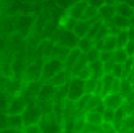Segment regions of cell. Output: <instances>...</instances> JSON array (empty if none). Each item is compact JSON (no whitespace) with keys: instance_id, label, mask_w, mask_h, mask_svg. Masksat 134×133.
<instances>
[{"instance_id":"cell-1","label":"cell","mask_w":134,"mask_h":133,"mask_svg":"<svg viewBox=\"0 0 134 133\" xmlns=\"http://www.w3.org/2000/svg\"><path fill=\"white\" fill-rule=\"evenodd\" d=\"M85 95V81H82L80 77H70L69 81V92H67V99L70 102H79L80 99Z\"/></svg>"},{"instance_id":"cell-49","label":"cell","mask_w":134,"mask_h":133,"mask_svg":"<svg viewBox=\"0 0 134 133\" xmlns=\"http://www.w3.org/2000/svg\"><path fill=\"white\" fill-rule=\"evenodd\" d=\"M132 90H134V84H132Z\"/></svg>"},{"instance_id":"cell-25","label":"cell","mask_w":134,"mask_h":133,"mask_svg":"<svg viewBox=\"0 0 134 133\" xmlns=\"http://www.w3.org/2000/svg\"><path fill=\"white\" fill-rule=\"evenodd\" d=\"M128 59H129V56H128V53L124 51V48L115 49V61H116L118 64H124Z\"/></svg>"},{"instance_id":"cell-10","label":"cell","mask_w":134,"mask_h":133,"mask_svg":"<svg viewBox=\"0 0 134 133\" xmlns=\"http://www.w3.org/2000/svg\"><path fill=\"white\" fill-rule=\"evenodd\" d=\"M87 7H88V3H87V2H83V0H79L77 3H74L70 8H69L67 15H69V18H74V20H82Z\"/></svg>"},{"instance_id":"cell-32","label":"cell","mask_w":134,"mask_h":133,"mask_svg":"<svg viewBox=\"0 0 134 133\" xmlns=\"http://www.w3.org/2000/svg\"><path fill=\"white\" fill-rule=\"evenodd\" d=\"M100 61L102 63L115 61V51H102L100 53Z\"/></svg>"},{"instance_id":"cell-47","label":"cell","mask_w":134,"mask_h":133,"mask_svg":"<svg viewBox=\"0 0 134 133\" xmlns=\"http://www.w3.org/2000/svg\"><path fill=\"white\" fill-rule=\"evenodd\" d=\"M0 133H13L12 128H5V130H0Z\"/></svg>"},{"instance_id":"cell-18","label":"cell","mask_w":134,"mask_h":133,"mask_svg":"<svg viewBox=\"0 0 134 133\" xmlns=\"http://www.w3.org/2000/svg\"><path fill=\"white\" fill-rule=\"evenodd\" d=\"M31 25H33V18L30 15H25V17H20L15 22V28L16 30H21V31H26Z\"/></svg>"},{"instance_id":"cell-30","label":"cell","mask_w":134,"mask_h":133,"mask_svg":"<svg viewBox=\"0 0 134 133\" xmlns=\"http://www.w3.org/2000/svg\"><path fill=\"white\" fill-rule=\"evenodd\" d=\"M93 18H98V8L88 5V7L85 8V13H83L82 20H93Z\"/></svg>"},{"instance_id":"cell-2","label":"cell","mask_w":134,"mask_h":133,"mask_svg":"<svg viewBox=\"0 0 134 133\" xmlns=\"http://www.w3.org/2000/svg\"><path fill=\"white\" fill-rule=\"evenodd\" d=\"M64 63L59 61V59H48L44 61V68H43V77L46 81H51L56 74H59L61 71H64Z\"/></svg>"},{"instance_id":"cell-45","label":"cell","mask_w":134,"mask_h":133,"mask_svg":"<svg viewBox=\"0 0 134 133\" xmlns=\"http://www.w3.org/2000/svg\"><path fill=\"white\" fill-rule=\"evenodd\" d=\"M126 79H128V81H129L131 84H134V68L131 69V72L128 74V77H126Z\"/></svg>"},{"instance_id":"cell-31","label":"cell","mask_w":134,"mask_h":133,"mask_svg":"<svg viewBox=\"0 0 134 133\" xmlns=\"http://www.w3.org/2000/svg\"><path fill=\"white\" fill-rule=\"evenodd\" d=\"M115 115H116V110L106 109L103 112V123H113L115 122Z\"/></svg>"},{"instance_id":"cell-42","label":"cell","mask_w":134,"mask_h":133,"mask_svg":"<svg viewBox=\"0 0 134 133\" xmlns=\"http://www.w3.org/2000/svg\"><path fill=\"white\" fill-rule=\"evenodd\" d=\"M83 2H87L90 7H95V8H102L106 3V0H83Z\"/></svg>"},{"instance_id":"cell-23","label":"cell","mask_w":134,"mask_h":133,"mask_svg":"<svg viewBox=\"0 0 134 133\" xmlns=\"http://www.w3.org/2000/svg\"><path fill=\"white\" fill-rule=\"evenodd\" d=\"M129 41V36H128V30H121L116 35V43H118V48H124ZM116 48V49H118Z\"/></svg>"},{"instance_id":"cell-29","label":"cell","mask_w":134,"mask_h":133,"mask_svg":"<svg viewBox=\"0 0 134 133\" xmlns=\"http://www.w3.org/2000/svg\"><path fill=\"white\" fill-rule=\"evenodd\" d=\"M100 49H97V48H93V49H90L88 53L85 54V58H87V61H88V64H92V63H97V61H100Z\"/></svg>"},{"instance_id":"cell-7","label":"cell","mask_w":134,"mask_h":133,"mask_svg":"<svg viewBox=\"0 0 134 133\" xmlns=\"http://www.w3.org/2000/svg\"><path fill=\"white\" fill-rule=\"evenodd\" d=\"M103 104L106 109H111V110H118L124 105V97L121 94H108L103 97Z\"/></svg>"},{"instance_id":"cell-14","label":"cell","mask_w":134,"mask_h":133,"mask_svg":"<svg viewBox=\"0 0 134 133\" xmlns=\"http://www.w3.org/2000/svg\"><path fill=\"white\" fill-rule=\"evenodd\" d=\"M69 72H70V71H67V69L61 71L59 74H56L54 77L51 79V81H49V84H52L54 87H57V85H59V87H62V85H65L67 82L70 81V74H69Z\"/></svg>"},{"instance_id":"cell-27","label":"cell","mask_w":134,"mask_h":133,"mask_svg":"<svg viewBox=\"0 0 134 133\" xmlns=\"http://www.w3.org/2000/svg\"><path fill=\"white\" fill-rule=\"evenodd\" d=\"M98 81H100V79H95V77L87 79V81H85V94H92L93 95V92H95L97 85H98Z\"/></svg>"},{"instance_id":"cell-28","label":"cell","mask_w":134,"mask_h":133,"mask_svg":"<svg viewBox=\"0 0 134 133\" xmlns=\"http://www.w3.org/2000/svg\"><path fill=\"white\" fill-rule=\"evenodd\" d=\"M131 92H132V84L128 81V79H121V90H119V94L123 97H128Z\"/></svg>"},{"instance_id":"cell-4","label":"cell","mask_w":134,"mask_h":133,"mask_svg":"<svg viewBox=\"0 0 134 133\" xmlns=\"http://www.w3.org/2000/svg\"><path fill=\"white\" fill-rule=\"evenodd\" d=\"M43 68H44V59H36L33 64L28 66L26 69V77H28L30 82H36V81H41L43 77Z\"/></svg>"},{"instance_id":"cell-39","label":"cell","mask_w":134,"mask_h":133,"mask_svg":"<svg viewBox=\"0 0 134 133\" xmlns=\"http://www.w3.org/2000/svg\"><path fill=\"white\" fill-rule=\"evenodd\" d=\"M79 20H74V18H67V22L62 25L65 30H69V31H74V28H75V25H77Z\"/></svg>"},{"instance_id":"cell-24","label":"cell","mask_w":134,"mask_h":133,"mask_svg":"<svg viewBox=\"0 0 134 133\" xmlns=\"http://www.w3.org/2000/svg\"><path fill=\"white\" fill-rule=\"evenodd\" d=\"M102 102H103V97H100V95H92V97H90V100H88V104H87V107H85V112L95 110Z\"/></svg>"},{"instance_id":"cell-6","label":"cell","mask_w":134,"mask_h":133,"mask_svg":"<svg viewBox=\"0 0 134 133\" xmlns=\"http://www.w3.org/2000/svg\"><path fill=\"white\" fill-rule=\"evenodd\" d=\"M28 107V102H26V99L25 97H15V99H12L10 100V105H8V115H21L25 109Z\"/></svg>"},{"instance_id":"cell-19","label":"cell","mask_w":134,"mask_h":133,"mask_svg":"<svg viewBox=\"0 0 134 133\" xmlns=\"http://www.w3.org/2000/svg\"><path fill=\"white\" fill-rule=\"evenodd\" d=\"M23 127H25V123H23V117L21 115H8V128L21 130Z\"/></svg>"},{"instance_id":"cell-34","label":"cell","mask_w":134,"mask_h":133,"mask_svg":"<svg viewBox=\"0 0 134 133\" xmlns=\"http://www.w3.org/2000/svg\"><path fill=\"white\" fill-rule=\"evenodd\" d=\"M75 77H80L82 81H87V79H90L92 77V69H90V66H87V68H83L82 71L79 72V74Z\"/></svg>"},{"instance_id":"cell-21","label":"cell","mask_w":134,"mask_h":133,"mask_svg":"<svg viewBox=\"0 0 134 133\" xmlns=\"http://www.w3.org/2000/svg\"><path fill=\"white\" fill-rule=\"evenodd\" d=\"M113 23H115L119 30H129L131 28V20L129 18H124L121 15H116L115 18H113Z\"/></svg>"},{"instance_id":"cell-35","label":"cell","mask_w":134,"mask_h":133,"mask_svg":"<svg viewBox=\"0 0 134 133\" xmlns=\"http://www.w3.org/2000/svg\"><path fill=\"white\" fill-rule=\"evenodd\" d=\"M8 105H10V102L7 99V95L3 92H0V112H7L8 110Z\"/></svg>"},{"instance_id":"cell-41","label":"cell","mask_w":134,"mask_h":133,"mask_svg":"<svg viewBox=\"0 0 134 133\" xmlns=\"http://www.w3.org/2000/svg\"><path fill=\"white\" fill-rule=\"evenodd\" d=\"M124 51L128 53L129 58H134V39H129L128 41V44L124 46Z\"/></svg>"},{"instance_id":"cell-22","label":"cell","mask_w":134,"mask_h":133,"mask_svg":"<svg viewBox=\"0 0 134 133\" xmlns=\"http://www.w3.org/2000/svg\"><path fill=\"white\" fill-rule=\"evenodd\" d=\"M118 48V43H116V36L108 35L103 39V51H115Z\"/></svg>"},{"instance_id":"cell-11","label":"cell","mask_w":134,"mask_h":133,"mask_svg":"<svg viewBox=\"0 0 134 133\" xmlns=\"http://www.w3.org/2000/svg\"><path fill=\"white\" fill-rule=\"evenodd\" d=\"M39 127H41V131H43V133H59V131H61L59 125L52 120L49 115H43L41 125H39Z\"/></svg>"},{"instance_id":"cell-33","label":"cell","mask_w":134,"mask_h":133,"mask_svg":"<svg viewBox=\"0 0 134 133\" xmlns=\"http://www.w3.org/2000/svg\"><path fill=\"white\" fill-rule=\"evenodd\" d=\"M111 74L115 76L116 79H126V77H124V69H123V64H118V63H116V66H115V69H113Z\"/></svg>"},{"instance_id":"cell-9","label":"cell","mask_w":134,"mask_h":133,"mask_svg":"<svg viewBox=\"0 0 134 133\" xmlns=\"http://www.w3.org/2000/svg\"><path fill=\"white\" fill-rule=\"evenodd\" d=\"M98 17L103 20V23H113V18L116 17V3H105L102 8H98Z\"/></svg>"},{"instance_id":"cell-38","label":"cell","mask_w":134,"mask_h":133,"mask_svg":"<svg viewBox=\"0 0 134 133\" xmlns=\"http://www.w3.org/2000/svg\"><path fill=\"white\" fill-rule=\"evenodd\" d=\"M116 66V61H108V63H103V72L105 74H111L113 69Z\"/></svg>"},{"instance_id":"cell-5","label":"cell","mask_w":134,"mask_h":133,"mask_svg":"<svg viewBox=\"0 0 134 133\" xmlns=\"http://www.w3.org/2000/svg\"><path fill=\"white\" fill-rule=\"evenodd\" d=\"M98 18H100V17H98ZM98 18H93V20H79L77 25H75V28H74V35H75L79 39L85 38L87 35H88L90 28L93 26V23H95Z\"/></svg>"},{"instance_id":"cell-8","label":"cell","mask_w":134,"mask_h":133,"mask_svg":"<svg viewBox=\"0 0 134 133\" xmlns=\"http://www.w3.org/2000/svg\"><path fill=\"white\" fill-rule=\"evenodd\" d=\"M56 44H61V46H65L69 49H75L79 46V38L74 35V31H69V30H64L62 36L59 38V41Z\"/></svg>"},{"instance_id":"cell-12","label":"cell","mask_w":134,"mask_h":133,"mask_svg":"<svg viewBox=\"0 0 134 133\" xmlns=\"http://www.w3.org/2000/svg\"><path fill=\"white\" fill-rule=\"evenodd\" d=\"M83 53L80 51L79 48H75V49H70V53H69V56H67V59L64 61V68L67 69V71H72V68L77 64V61L80 59V56H82Z\"/></svg>"},{"instance_id":"cell-17","label":"cell","mask_w":134,"mask_h":133,"mask_svg":"<svg viewBox=\"0 0 134 133\" xmlns=\"http://www.w3.org/2000/svg\"><path fill=\"white\" fill-rule=\"evenodd\" d=\"M56 94V87L52 84H46V85H41V90L38 94V99L41 100H49V99Z\"/></svg>"},{"instance_id":"cell-15","label":"cell","mask_w":134,"mask_h":133,"mask_svg":"<svg viewBox=\"0 0 134 133\" xmlns=\"http://www.w3.org/2000/svg\"><path fill=\"white\" fill-rule=\"evenodd\" d=\"M116 15H121L124 18H132L134 17V7L126 3V2H121V3H116Z\"/></svg>"},{"instance_id":"cell-44","label":"cell","mask_w":134,"mask_h":133,"mask_svg":"<svg viewBox=\"0 0 134 133\" xmlns=\"http://www.w3.org/2000/svg\"><path fill=\"white\" fill-rule=\"evenodd\" d=\"M119 90H121V79H115V82L111 85V92L110 94H119Z\"/></svg>"},{"instance_id":"cell-20","label":"cell","mask_w":134,"mask_h":133,"mask_svg":"<svg viewBox=\"0 0 134 133\" xmlns=\"http://www.w3.org/2000/svg\"><path fill=\"white\" fill-rule=\"evenodd\" d=\"M77 48H79L80 51H82L83 54H87V53H88L90 49L95 48V41L85 36V38H82V39H79V46H77Z\"/></svg>"},{"instance_id":"cell-48","label":"cell","mask_w":134,"mask_h":133,"mask_svg":"<svg viewBox=\"0 0 134 133\" xmlns=\"http://www.w3.org/2000/svg\"><path fill=\"white\" fill-rule=\"evenodd\" d=\"M131 117H134V112H132V115H131Z\"/></svg>"},{"instance_id":"cell-3","label":"cell","mask_w":134,"mask_h":133,"mask_svg":"<svg viewBox=\"0 0 134 133\" xmlns=\"http://www.w3.org/2000/svg\"><path fill=\"white\" fill-rule=\"evenodd\" d=\"M21 117H23L25 127H30V125H36L41 120L43 114H41V110H39V107H36V105H28V107L25 109V112L21 114Z\"/></svg>"},{"instance_id":"cell-37","label":"cell","mask_w":134,"mask_h":133,"mask_svg":"<svg viewBox=\"0 0 134 133\" xmlns=\"http://www.w3.org/2000/svg\"><path fill=\"white\" fill-rule=\"evenodd\" d=\"M56 2H57V5L61 7V8H67V10H69L74 3L79 2V0H56Z\"/></svg>"},{"instance_id":"cell-40","label":"cell","mask_w":134,"mask_h":133,"mask_svg":"<svg viewBox=\"0 0 134 133\" xmlns=\"http://www.w3.org/2000/svg\"><path fill=\"white\" fill-rule=\"evenodd\" d=\"M90 97H92V94H85V95L77 102V107H79V109H85L87 104H88V100H90Z\"/></svg>"},{"instance_id":"cell-13","label":"cell","mask_w":134,"mask_h":133,"mask_svg":"<svg viewBox=\"0 0 134 133\" xmlns=\"http://www.w3.org/2000/svg\"><path fill=\"white\" fill-rule=\"evenodd\" d=\"M85 123L90 125V127H100L103 123V115L95 110H90L85 114Z\"/></svg>"},{"instance_id":"cell-26","label":"cell","mask_w":134,"mask_h":133,"mask_svg":"<svg viewBox=\"0 0 134 133\" xmlns=\"http://www.w3.org/2000/svg\"><path fill=\"white\" fill-rule=\"evenodd\" d=\"M87 66H88V61H87L85 54H82V56H80V59L77 61V64L72 68V74H74V76H77V74H79V72L82 71L83 68H87Z\"/></svg>"},{"instance_id":"cell-46","label":"cell","mask_w":134,"mask_h":133,"mask_svg":"<svg viewBox=\"0 0 134 133\" xmlns=\"http://www.w3.org/2000/svg\"><path fill=\"white\" fill-rule=\"evenodd\" d=\"M128 36H129V39H134V26H131L128 30Z\"/></svg>"},{"instance_id":"cell-36","label":"cell","mask_w":134,"mask_h":133,"mask_svg":"<svg viewBox=\"0 0 134 133\" xmlns=\"http://www.w3.org/2000/svg\"><path fill=\"white\" fill-rule=\"evenodd\" d=\"M8 128V114L7 112H0V130Z\"/></svg>"},{"instance_id":"cell-16","label":"cell","mask_w":134,"mask_h":133,"mask_svg":"<svg viewBox=\"0 0 134 133\" xmlns=\"http://www.w3.org/2000/svg\"><path fill=\"white\" fill-rule=\"evenodd\" d=\"M70 49L65 48V46H61V44H54V49H52V54H51V59H59V61H65L67 56H69Z\"/></svg>"},{"instance_id":"cell-43","label":"cell","mask_w":134,"mask_h":133,"mask_svg":"<svg viewBox=\"0 0 134 133\" xmlns=\"http://www.w3.org/2000/svg\"><path fill=\"white\" fill-rule=\"evenodd\" d=\"M23 133H43V131L39 125H30V127H25Z\"/></svg>"}]
</instances>
